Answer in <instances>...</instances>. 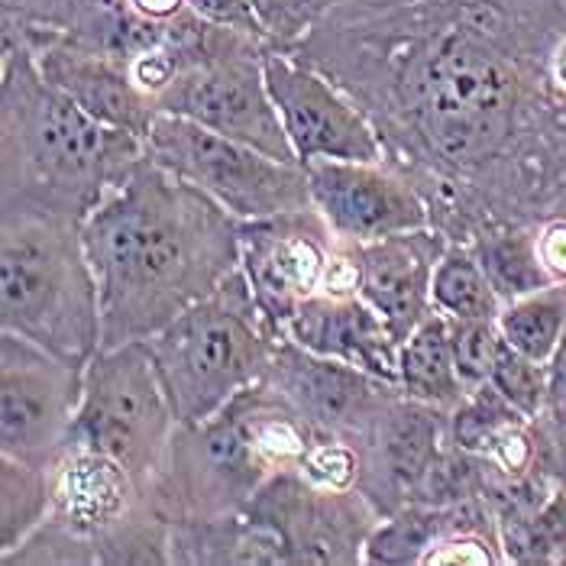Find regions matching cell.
I'll use <instances>...</instances> for the list:
<instances>
[{
  "label": "cell",
  "instance_id": "1",
  "mask_svg": "<svg viewBox=\"0 0 566 566\" xmlns=\"http://www.w3.org/2000/svg\"><path fill=\"white\" fill-rule=\"evenodd\" d=\"M564 30V0H344L285 52L347 91L437 230L470 243L566 198V104L551 87Z\"/></svg>",
  "mask_w": 566,
  "mask_h": 566
},
{
  "label": "cell",
  "instance_id": "2",
  "mask_svg": "<svg viewBox=\"0 0 566 566\" xmlns=\"http://www.w3.org/2000/svg\"><path fill=\"white\" fill-rule=\"evenodd\" d=\"M104 340H149L240 269V220L143 156L82 220Z\"/></svg>",
  "mask_w": 566,
  "mask_h": 566
},
{
  "label": "cell",
  "instance_id": "3",
  "mask_svg": "<svg viewBox=\"0 0 566 566\" xmlns=\"http://www.w3.org/2000/svg\"><path fill=\"white\" fill-rule=\"evenodd\" d=\"M0 52V208L82 223L146 156V143L97 124L45 82L20 36L3 30Z\"/></svg>",
  "mask_w": 566,
  "mask_h": 566
},
{
  "label": "cell",
  "instance_id": "4",
  "mask_svg": "<svg viewBox=\"0 0 566 566\" xmlns=\"http://www.w3.org/2000/svg\"><path fill=\"white\" fill-rule=\"evenodd\" d=\"M3 566L172 564L169 522L146 482L97 450L72 443L52 467V509Z\"/></svg>",
  "mask_w": 566,
  "mask_h": 566
},
{
  "label": "cell",
  "instance_id": "5",
  "mask_svg": "<svg viewBox=\"0 0 566 566\" xmlns=\"http://www.w3.org/2000/svg\"><path fill=\"white\" fill-rule=\"evenodd\" d=\"M0 331L87 366L104 340L78 220L0 214Z\"/></svg>",
  "mask_w": 566,
  "mask_h": 566
},
{
  "label": "cell",
  "instance_id": "6",
  "mask_svg": "<svg viewBox=\"0 0 566 566\" xmlns=\"http://www.w3.org/2000/svg\"><path fill=\"white\" fill-rule=\"evenodd\" d=\"M146 344L178 424H195L265 379L279 337L237 269Z\"/></svg>",
  "mask_w": 566,
  "mask_h": 566
},
{
  "label": "cell",
  "instance_id": "7",
  "mask_svg": "<svg viewBox=\"0 0 566 566\" xmlns=\"http://www.w3.org/2000/svg\"><path fill=\"white\" fill-rule=\"evenodd\" d=\"M178 418L146 340L101 347L85 366V389L72 443L120 460L153 485Z\"/></svg>",
  "mask_w": 566,
  "mask_h": 566
},
{
  "label": "cell",
  "instance_id": "8",
  "mask_svg": "<svg viewBox=\"0 0 566 566\" xmlns=\"http://www.w3.org/2000/svg\"><path fill=\"white\" fill-rule=\"evenodd\" d=\"M146 156L175 178L201 188L240 223L311 208L305 166L282 163L175 114L156 117L146 136Z\"/></svg>",
  "mask_w": 566,
  "mask_h": 566
},
{
  "label": "cell",
  "instance_id": "9",
  "mask_svg": "<svg viewBox=\"0 0 566 566\" xmlns=\"http://www.w3.org/2000/svg\"><path fill=\"white\" fill-rule=\"evenodd\" d=\"M269 476L227 405L205 421L175 428L149 492L166 522H208L243 515Z\"/></svg>",
  "mask_w": 566,
  "mask_h": 566
},
{
  "label": "cell",
  "instance_id": "10",
  "mask_svg": "<svg viewBox=\"0 0 566 566\" xmlns=\"http://www.w3.org/2000/svg\"><path fill=\"white\" fill-rule=\"evenodd\" d=\"M82 389L85 366L0 331V453L52 470L72 447Z\"/></svg>",
  "mask_w": 566,
  "mask_h": 566
},
{
  "label": "cell",
  "instance_id": "11",
  "mask_svg": "<svg viewBox=\"0 0 566 566\" xmlns=\"http://www.w3.org/2000/svg\"><path fill=\"white\" fill-rule=\"evenodd\" d=\"M265 49L269 45L260 36H233L214 55L181 72L159 94V114L195 120L208 130L256 146L282 163H298L265 85Z\"/></svg>",
  "mask_w": 566,
  "mask_h": 566
},
{
  "label": "cell",
  "instance_id": "12",
  "mask_svg": "<svg viewBox=\"0 0 566 566\" xmlns=\"http://www.w3.org/2000/svg\"><path fill=\"white\" fill-rule=\"evenodd\" d=\"M247 515L282 541L289 566L363 564L366 541L382 522L359 489H324L298 470L272 473L247 505Z\"/></svg>",
  "mask_w": 566,
  "mask_h": 566
},
{
  "label": "cell",
  "instance_id": "13",
  "mask_svg": "<svg viewBox=\"0 0 566 566\" xmlns=\"http://www.w3.org/2000/svg\"><path fill=\"white\" fill-rule=\"evenodd\" d=\"M265 85L298 166L307 163H382L386 149L363 107L324 72L285 49H265Z\"/></svg>",
  "mask_w": 566,
  "mask_h": 566
},
{
  "label": "cell",
  "instance_id": "14",
  "mask_svg": "<svg viewBox=\"0 0 566 566\" xmlns=\"http://www.w3.org/2000/svg\"><path fill=\"white\" fill-rule=\"evenodd\" d=\"M334 243L337 233L314 205L240 223V272L279 340L298 307L321 292Z\"/></svg>",
  "mask_w": 566,
  "mask_h": 566
},
{
  "label": "cell",
  "instance_id": "15",
  "mask_svg": "<svg viewBox=\"0 0 566 566\" xmlns=\"http://www.w3.org/2000/svg\"><path fill=\"white\" fill-rule=\"evenodd\" d=\"M311 205L331 230L353 243H373L392 233L434 227L421 188L382 163H307Z\"/></svg>",
  "mask_w": 566,
  "mask_h": 566
},
{
  "label": "cell",
  "instance_id": "16",
  "mask_svg": "<svg viewBox=\"0 0 566 566\" xmlns=\"http://www.w3.org/2000/svg\"><path fill=\"white\" fill-rule=\"evenodd\" d=\"M353 443L363 457L359 492L386 518L418 502L447 447V411L395 392Z\"/></svg>",
  "mask_w": 566,
  "mask_h": 566
},
{
  "label": "cell",
  "instance_id": "17",
  "mask_svg": "<svg viewBox=\"0 0 566 566\" xmlns=\"http://www.w3.org/2000/svg\"><path fill=\"white\" fill-rule=\"evenodd\" d=\"M265 382L285 395L317 431L356 440L395 392L389 379H379L359 366L331 356H317L295 340H279Z\"/></svg>",
  "mask_w": 566,
  "mask_h": 566
},
{
  "label": "cell",
  "instance_id": "18",
  "mask_svg": "<svg viewBox=\"0 0 566 566\" xmlns=\"http://www.w3.org/2000/svg\"><path fill=\"white\" fill-rule=\"evenodd\" d=\"M3 30L20 36L33 52L45 82H52L62 94H69L97 124L127 130L146 143V136L159 117V104L133 82L120 59L45 36V33H30L10 20H3Z\"/></svg>",
  "mask_w": 566,
  "mask_h": 566
},
{
  "label": "cell",
  "instance_id": "19",
  "mask_svg": "<svg viewBox=\"0 0 566 566\" xmlns=\"http://www.w3.org/2000/svg\"><path fill=\"white\" fill-rule=\"evenodd\" d=\"M450 237L437 227L392 233L363 243V292L359 298L373 307L395 334L398 344L434 311V272Z\"/></svg>",
  "mask_w": 566,
  "mask_h": 566
},
{
  "label": "cell",
  "instance_id": "20",
  "mask_svg": "<svg viewBox=\"0 0 566 566\" xmlns=\"http://www.w3.org/2000/svg\"><path fill=\"white\" fill-rule=\"evenodd\" d=\"M289 340L317 356H331L359 366L379 379L395 382L398 376V340L389 324L363 298H327L314 295L292 317Z\"/></svg>",
  "mask_w": 566,
  "mask_h": 566
},
{
  "label": "cell",
  "instance_id": "21",
  "mask_svg": "<svg viewBox=\"0 0 566 566\" xmlns=\"http://www.w3.org/2000/svg\"><path fill=\"white\" fill-rule=\"evenodd\" d=\"M169 560L181 566H289L282 541L243 515L169 522Z\"/></svg>",
  "mask_w": 566,
  "mask_h": 566
},
{
  "label": "cell",
  "instance_id": "22",
  "mask_svg": "<svg viewBox=\"0 0 566 566\" xmlns=\"http://www.w3.org/2000/svg\"><path fill=\"white\" fill-rule=\"evenodd\" d=\"M230 411L243 424V431L256 447L262 463L269 467V473L298 470L305 463L307 450L321 434L305 415L265 379L237 395L230 401Z\"/></svg>",
  "mask_w": 566,
  "mask_h": 566
},
{
  "label": "cell",
  "instance_id": "23",
  "mask_svg": "<svg viewBox=\"0 0 566 566\" xmlns=\"http://www.w3.org/2000/svg\"><path fill=\"white\" fill-rule=\"evenodd\" d=\"M395 386L401 395L437 405L443 411L457 408L467 398V386L457 373V359L450 347V324L447 314H440L437 307L398 347Z\"/></svg>",
  "mask_w": 566,
  "mask_h": 566
},
{
  "label": "cell",
  "instance_id": "24",
  "mask_svg": "<svg viewBox=\"0 0 566 566\" xmlns=\"http://www.w3.org/2000/svg\"><path fill=\"white\" fill-rule=\"evenodd\" d=\"M470 247L480 260L485 279L492 282L495 295L502 298V305L554 285V279L547 275L544 262L537 256L534 223L482 230L470 240Z\"/></svg>",
  "mask_w": 566,
  "mask_h": 566
},
{
  "label": "cell",
  "instance_id": "25",
  "mask_svg": "<svg viewBox=\"0 0 566 566\" xmlns=\"http://www.w3.org/2000/svg\"><path fill=\"white\" fill-rule=\"evenodd\" d=\"M52 509V470L0 457V557L13 554Z\"/></svg>",
  "mask_w": 566,
  "mask_h": 566
},
{
  "label": "cell",
  "instance_id": "26",
  "mask_svg": "<svg viewBox=\"0 0 566 566\" xmlns=\"http://www.w3.org/2000/svg\"><path fill=\"white\" fill-rule=\"evenodd\" d=\"M499 331L509 347H515L531 359L551 363L566 331V285L554 282L534 295L502 305Z\"/></svg>",
  "mask_w": 566,
  "mask_h": 566
},
{
  "label": "cell",
  "instance_id": "27",
  "mask_svg": "<svg viewBox=\"0 0 566 566\" xmlns=\"http://www.w3.org/2000/svg\"><path fill=\"white\" fill-rule=\"evenodd\" d=\"M434 307L447 317H499L502 298L485 279L470 243L450 240L434 272Z\"/></svg>",
  "mask_w": 566,
  "mask_h": 566
},
{
  "label": "cell",
  "instance_id": "28",
  "mask_svg": "<svg viewBox=\"0 0 566 566\" xmlns=\"http://www.w3.org/2000/svg\"><path fill=\"white\" fill-rule=\"evenodd\" d=\"M509 564L566 566V485H557L544 505L509 531H502Z\"/></svg>",
  "mask_w": 566,
  "mask_h": 566
},
{
  "label": "cell",
  "instance_id": "29",
  "mask_svg": "<svg viewBox=\"0 0 566 566\" xmlns=\"http://www.w3.org/2000/svg\"><path fill=\"white\" fill-rule=\"evenodd\" d=\"M518 418H524L522 411L485 382L480 389L467 392L457 408L447 411V443L470 453H482L492 437Z\"/></svg>",
  "mask_w": 566,
  "mask_h": 566
},
{
  "label": "cell",
  "instance_id": "30",
  "mask_svg": "<svg viewBox=\"0 0 566 566\" xmlns=\"http://www.w3.org/2000/svg\"><path fill=\"white\" fill-rule=\"evenodd\" d=\"M447 324H450V347L457 359V373L467 392H473L489 382L495 359L505 347L499 317H447Z\"/></svg>",
  "mask_w": 566,
  "mask_h": 566
},
{
  "label": "cell",
  "instance_id": "31",
  "mask_svg": "<svg viewBox=\"0 0 566 566\" xmlns=\"http://www.w3.org/2000/svg\"><path fill=\"white\" fill-rule=\"evenodd\" d=\"M489 386L512 401L524 418H537L551 405V369L541 359H531L515 347H502L495 369L489 376Z\"/></svg>",
  "mask_w": 566,
  "mask_h": 566
},
{
  "label": "cell",
  "instance_id": "32",
  "mask_svg": "<svg viewBox=\"0 0 566 566\" xmlns=\"http://www.w3.org/2000/svg\"><path fill=\"white\" fill-rule=\"evenodd\" d=\"M250 3L260 23L262 40L272 49H292L344 0H250Z\"/></svg>",
  "mask_w": 566,
  "mask_h": 566
},
{
  "label": "cell",
  "instance_id": "33",
  "mask_svg": "<svg viewBox=\"0 0 566 566\" xmlns=\"http://www.w3.org/2000/svg\"><path fill=\"white\" fill-rule=\"evenodd\" d=\"M298 473L324 489H340V492L359 489V480H363L359 447L349 437L321 431L314 447L307 450L305 463L298 467Z\"/></svg>",
  "mask_w": 566,
  "mask_h": 566
},
{
  "label": "cell",
  "instance_id": "34",
  "mask_svg": "<svg viewBox=\"0 0 566 566\" xmlns=\"http://www.w3.org/2000/svg\"><path fill=\"white\" fill-rule=\"evenodd\" d=\"M359 292H363V243H353V240L337 237L317 295H327V298H359Z\"/></svg>",
  "mask_w": 566,
  "mask_h": 566
},
{
  "label": "cell",
  "instance_id": "35",
  "mask_svg": "<svg viewBox=\"0 0 566 566\" xmlns=\"http://www.w3.org/2000/svg\"><path fill=\"white\" fill-rule=\"evenodd\" d=\"M188 7L198 17H205L208 23L230 27V30H240V33H250V36H260L262 40V30L260 23H256V13H253L250 0H188Z\"/></svg>",
  "mask_w": 566,
  "mask_h": 566
},
{
  "label": "cell",
  "instance_id": "36",
  "mask_svg": "<svg viewBox=\"0 0 566 566\" xmlns=\"http://www.w3.org/2000/svg\"><path fill=\"white\" fill-rule=\"evenodd\" d=\"M547 369H551V405L566 408V331L557 349H554V356H551V363H547Z\"/></svg>",
  "mask_w": 566,
  "mask_h": 566
},
{
  "label": "cell",
  "instance_id": "37",
  "mask_svg": "<svg viewBox=\"0 0 566 566\" xmlns=\"http://www.w3.org/2000/svg\"><path fill=\"white\" fill-rule=\"evenodd\" d=\"M564 411H566V408H564Z\"/></svg>",
  "mask_w": 566,
  "mask_h": 566
},
{
  "label": "cell",
  "instance_id": "38",
  "mask_svg": "<svg viewBox=\"0 0 566 566\" xmlns=\"http://www.w3.org/2000/svg\"><path fill=\"white\" fill-rule=\"evenodd\" d=\"M564 3H566V0H564Z\"/></svg>",
  "mask_w": 566,
  "mask_h": 566
}]
</instances>
